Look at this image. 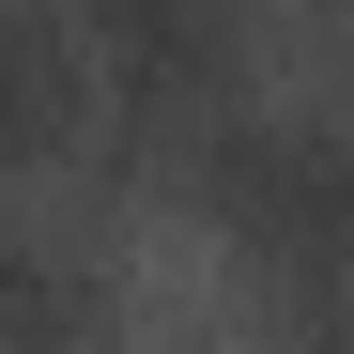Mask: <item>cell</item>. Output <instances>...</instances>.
<instances>
[{
    "mask_svg": "<svg viewBox=\"0 0 354 354\" xmlns=\"http://www.w3.org/2000/svg\"><path fill=\"white\" fill-rule=\"evenodd\" d=\"M201 201L216 231L292 292H354V124L324 108H247L201 139Z\"/></svg>",
    "mask_w": 354,
    "mask_h": 354,
    "instance_id": "6da1fadb",
    "label": "cell"
},
{
    "mask_svg": "<svg viewBox=\"0 0 354 354\" xmlns=\"http://www.w3.org/2000/svg\"><path fill=\"white\" fill-rule=\"evenodd\" d=\"M231 46H247V0H77V77H108L139 139H216Z\"/></svg>",
    "mask_w": 354,
    "mask_h": 354,
    "instance_id": "7a4b0ae2",
    "label": "cell"
},
{
    "mask_svg": "<svg viewBox=\"0 0 354 354\" xmlns=\"http://www.w3.org/2000/svg\"><path fill=\"white\" fill-rule=\"evenodd\" d=\"M77 31H62V0H0V154H46L77 124Z\"/></svg>",
    "mask_w": 354,
    "mask_h": 354,
    "instance_id": "3957f363",
    "label": "cell"
},
{
    "mask_svg": "<svg viewBox=\"0 0 354 354\" xmlns=\"http://www.w3.org/2000/svg\"><path fill=\"white\" fill-rule=\"evenodd\" d=\"M0 354H93V277L0 231Z\"/></svg>",
    "mask_w": 354,
    "mask_h": 354,
    "instance_id": "277c9868",
    "label": "cell"
},
{
    "mask_svg": "<svg viewBox=\"0 0 354 354\" xmlns=\"http://www.w3.org/2000/svg\"><path fill=\"white\" fill-rule=\"evenodd\" d=\"M292 354H354V308H324V324H308V339H292Z\"/></svg>",
    "mask_w": 354,
    "mask_h": 354,
    "instance_id": "5b68a950",
    "label": "cell"
}]
</instances>
